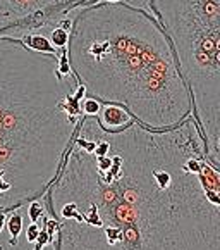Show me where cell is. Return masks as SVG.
Listing matches in <instances>:
<instances>
[{"mask_svg": "<svg viewBox=\"0 0 220 250\" xmlns=\"http://www.w3.org/2000/svg\"><path fill=\"white\" fill-rule=\"evenodd\" d=\"M103 136L121 155V169L102 173L95 155L71 142L62 171L40 199L48 216L59 219L66 202L77 210L93 204L102 226L121 229L115 250H220V206L184 166L189 155L205 157L193 116L167 129L132 121Z\"/></svg>", "mask_w": 220, "mask_h": 250, "instance_id": "obj_1", "label": "cell"}, {"mask_svg": "<svg viewBox=\"0 0 220 250\" xmlns=\"http://www.w3.org/2000/svg\"><path fill=\"white\" fill-rule=\"evenodd\" d=\"M74 14L67 57L86 97L119 104L150 129L189 118L191 95L170 38L147 9L98 0Z\"/></svg>", "mask_w": 220, "mask_h": 250, "instance_id": "obj_2", "label": "cell"}, {"mask_svg": "<svg viewBox=\"0 0 220 250\" xmlns=\"http://www.w3.org/2000/svg\"><path fill=\"white\" fill-rule=\"evenodd\" d=\"M57 57L0 37V176L26 206L59 176L81 125L62 109L77 83L59 73Z\"/></svg>", "mask_w": 220, "mask_h": 250, "instance_id": "obj_3", "label": "cell"}, {"mask_svg": "<svg viewBox=\"0 0 220 250\" xmlns=\"http://www.w3.org/2000/svg\"><path fill=\"white\" fill-rule=\"evenodd\" d=\"M176 52L206 161L220 167V0H148Z\"/></svg>", "mask_w": 220, "mask_h": 250, "instance_id": "obj_4", "label": "cell"}, {"mask_svg": "<svg viewBox=\"0 0 220 250\" xmlns=\"http://www.w3.org/2000/svg\"><path fill=\"white\" fill-rule=\"evenodd\" d=\"M98 0H0V37L19 38L55 28L62 18Z\"/></svg>", "mask_w": 220, "mask_h": 250, "instance_id": "obj_5", "label": "cell"}, {"mask_svg": "<svg viewBox=\"0 0 220 250\" xmlns=\"http://www.w3.org/2000/svg\"><path fill=\"white\" fill-rule=\"evenodd\" d=\"M96 121L105 131H119L131 125L134 119L128 110L119 104H103L96 114Z\"/></svg>", "mask_w": 220, "mask_h": 250, "instance_id": "obj_6", "label": "cell"}, {"mask_svg": "<svg viewBox=\"0 0 220 250\" xmlns=\"http://www.w3.org/2000/svg\"><path fill=\"white\" fill-rule=\"evenodd\" d=\"M198 180L210 202L220 206V173L206 159H203L202 162V171L198 174Z\"/></svg>", "mask_w": 220, "mask_h": 250, "instance_id": "obj_7", "label": "cell"}, {"mask_svg": "<svg viewBox=\"0 0 220 250\" xmlns=\"http://www.w3.org/2000/svg\"><path fill=\"white\" fill-rule=\"evenodd\" d=\"M19 40L28 48H31V50H35V52H40V54H48V55H55V57H57L60 52L52 45L50 38L41 33H26V35H22V37H19Z\"/></svg>", "mask_w": 220, "mask_h": 250, "instance_id": "obj_8", "label": "cell"}, {"mask_svg": "<svg viewBox=\"0 0 220 250\" xmlns=\"http://www.w3.org/2000/svg\"><path fill=\"white\" fill-rule=\"evenodd\" d=\"M5 228H7L9 235V245L11 247H18L19 243V235L22 231V214L18 210H12V212L7 214V219H5Z\"/></svg>", "mask_w": 220, "mask_h": 250, "instance_id": "obj_9", "label": "cell"}, {"mask_svg": "<svg viewBox=\"0 0 220 250\" xmlns=\"http://www.w3.org/2000/svg\"><path fill=\"white\" fill-rule=\"evenodd\" d=\"M50 42L57 50L67 47V42H69V31L60 28V26H55L54 30L50 31Z\"/></svg>", "mask_w": 220, "mask_h": 250, "instance_id": "obj_10", "label": "cell"}, {"mask_svg": "<svg viewBox=\"0 0 220 250\" xmlns=\"http://www.w3.org/2000/svg\"><path fill=\"white\" fill-rule=\"evenodd\" d=\"M102 109V104L93 97H85L81 100V114L83 116H96Z\"/></svg>", "mask_w": 220, "mask_h": 250, "instance_id": "obj_11", "label": "cell"}, {"mask_svg": "<svg viewBox=\"0 0 220 250\" xmlns=\"http://www.w3.org/2000/svg\"><path fill=\"white\" fill-rule=\"evenodd\" d=\"M45 207L43 204H41V200H31L30 204H28V217H30V223H37L40 217L45 216Z\"/></svg>", "mask_w": 220, "mask_h": 250, "instance_id": "obj_12", "label": "cell"}, {"mask_svg": "<svg viewBox=\"0 0 220 250\" xmlns=\"http://www.w3.org/2000/svg\"><path fill=\"white\" fill-rule=\"evenodd\" d=\"M57 69L62 76H71V64H69V57H67V47L60 48L59 57H57Z\"/></svg>", "mask_w": 220, "mask_h": 250, "instance_id": "obj_13", "label": "cell"}, {"mask_svg": "<svg viewBox=\"0 0 220 250\" xmlns=\"http://www.w3.org/2000/svg\"><path fill=\"white\" fill-rule=\"evenodd\" d=\"M40 231H41V228L37 225V223H30V225H28V228H26V242L35 243V240L38 238Z\"/></svg>", "mask_w": 220, "mask_h": 250, "instance_id": "obj_14", "label": "cell"}, {"mask_svg": "<svg viewBox=\"0 0 220 250\" xmlns=\"http://www.w3.org/2000/svg\"><path fill=\"white\" fill-rule=\"evenodd\" d=\"M105 2H117V0H105Z\"/></svg>", "mask_w": 220, "mask_h": 250, "instance_id": "obj_15", "label": "cell"}]
</instances>
